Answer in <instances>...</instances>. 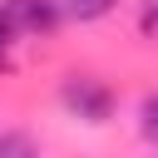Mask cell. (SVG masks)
Wrapping results in <instances>:
<instances>
[{
    "mask_svg": "<svg viewBox=\"0 0 158 158\" xmlns=\"http://www.w3.org/2000/svg\"><path fill=\"white\" fill-rule=\"evenodd\" d=\"M59 104L79 118V123H109L114 118V89L99 79V74H64L59 84Z\"/></svg>",
    "mask_w": 158,
    "mask_h": 158,
    "instance_id": "obj_1",
    "label": "cell"
},
{
    "mask_svg": "<svg viewBox=\"0 0 158 158\" xmlns=\"http://www.w3.org/2000/svg\"><path fill=\"white\" fill-rule=\"evenodd\" d=\"M5 5H10L20 35H54L59 30V15H64L59 0H5Z\"/></svg>",
    "mask_w": 158,
    "mask_h": 158,
    "instance_id": "obj_2",
    "label": "cell"
},
{
    "mask_svg": "<svg viewBox=\"0 0 158 158\" xmlns=\"http://www.w3.org/2000/svg\"><path fill=\"white\" fill-rule=\"evenodd\" d=\"M59 5H64V15H69V20H79V25L104 20V15H114V10H118V0H59Z\"/></svg>",
    "mask_w": 158,
    "mask_h": 158,
    "instance_id": "obj_3",
    "label": "cell"
},
{
    "mask_svg": "<svg viewBox=\"0 0 158 158\" xmlns=\"http://www.w3.org/2000/svg\"><path fill=\"white\" fill-rule=\"evenodd\" d=\"M0 158H40V143L20 128H0Z\"/></svg>",
    "mask_w": 158,
    "mask_h": 158,
    "instance_id": "obj_4",
    "label": "cell"
},
{
    "mask_svg": "<svg viewBox=\"0 0 158 158\" xmlns=\"http://www.w3.org/2000/svg\"><path fill=\"white\" fill-rule=\"evenodd\" d=\"M138 128H143L148 143H158V94H148V99L138 104Z\"/></svg>",
    "mask_w": 158,
    "mask_h": 158,
    "instance_id": "obj_5",
    "label": "cell"
},
{
    "mask_svg": "<svg viewBox=\"0 0 158 158\" xmlns=\"http://www.w3.org/2000/svg\"><path fill=\"white\" fill-rule=\"evenodd\" d=\"M15 35H20V25H15V15H10V5L0 0V54L15 44Z\"/></svg>",
    "mask_w": 158,
    "mask_h": 158,
    "instance_id": "obj_6",
    "label": "cell"
},
{
    "mask_svg": "<svg viewBox=\"0 0 158 158\" xmlns=\"http://www.w3.org/2000/svg\"><path fill=\"white\" fill-rule=\"evenodd\" d=\"M143 30H148V35L158 30V10H143Z\"/></svg>",
    "mask_w": 158,
    "mask_h": 158,
    "instance_id": "obj_7",
    "label": "cell"
}]
</instances>
